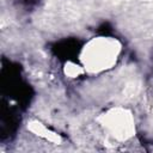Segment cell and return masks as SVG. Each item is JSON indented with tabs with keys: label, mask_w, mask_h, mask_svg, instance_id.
I'll list each match as a JSON object with an SVG mask.
<instances>
[{
	"label": "cell",
	"mask_w": 153,
	"mask_h": 153,
	"mask_svg": "<svg viewBox=\"0 0 153 153\" xmlns=\"http://www.w3.org/2000/svg\"><path fill=\"white\" fill-rule=\"evenodd\" d=\"M76 42L75 41H63L61 43L57 44L56 48V53L63 57H69L72 54H74L76 51Z\"/></svg>",
	"instance_id": "obj_1"
}]
</instances>
